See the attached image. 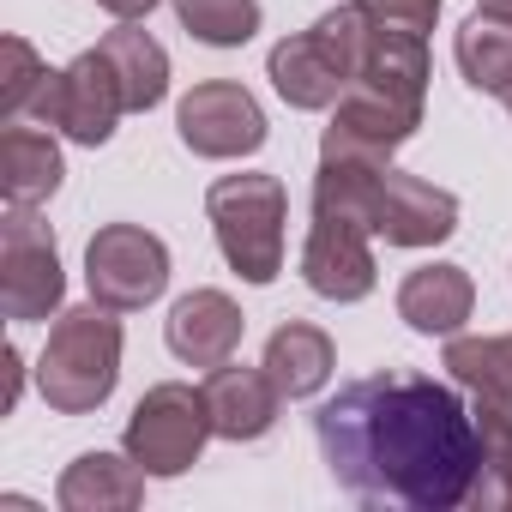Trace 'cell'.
<instances>
[{
  "label": "cell",
  "mask_w": 512,
  "mask_h": 512,
  "mask_svg": "<svg viewBox=\"0 0 512 512\" xmlns=\"http://www.w3.org/2000/svg\"><path fill=\"white\" fill-rule=\"evenodd\" d=\"M314 440L332 482L362 506L458 512L476 482V404L458 380L380 368L314 410Z\"/></svg>",
  "instance_id": "cell-1"
},
{
  "label": "cell",
  "mask_w": 512,
  "mask_h": 512,
  "mask_svg": "<svg viewBox=\"0 0 512 512\" xmlns=\"http://www.w3.org/2000/svg\"><path fill=\"white\" fill-rule=\"evenodd\" d=\"M314 205L368 223L386 247H440L458 235V193L368 157H320Z\"/></svg>",
  "instance_id": "cell-2"
},
{
  "label": "cell",
  "mask_w": 512,
  "mask_h": 512,
  "mask_svg": "<svg viewBox=\"0 0 512 512\" xmlns=\"http://www.w3.org/2000/svg\"><path fill=\"white\" fill-rule=\"evenodd\" d=\"M121 320L115 308L103 302H85V308H67L55 314L49 326V344L37 356V386L49 398V410L61 416H91L115 398V380H121Z\"/></svg>",
  "instance_id": "cell-3"
},
{
  "label": "cell",
  "mask_w": 512,
  "mask_h": 512,
  "mask_svg": "<svg viewBox=\"0 0 512 512\" xmlns=\"http://www.w3.org/2000/svg\"><path fill=\"white\" fill-rule=\"evenodd\" d=\"M205 217L217 235V253L229 260V272L241 284H272L284 272V217H290V193L278 175H223L205 193Z\"/></svg>",
  "instance_id": "cell-4"
},
{
  "label": "cell",
  "mask_w": 512,
  "mask_h": 512,
  "mask_svg": "<svg viewBox=\"0 0 512 512\" xmlns=\"http://www.w3.org/2000/svg\"><path fill=\"white\" fill-rule=\"evenodd\" d=\"M211 434H217V428H211L205 386L163 380V386H151V392L133 404L121 446L133 452V464H139L145 476H163V482H169V476H187V470L199 464V452H205Z\"/></svg>",
  "instance_id": "cell-5"
},
{
  "label": "cell",
  "mask_w": 512,
  "mask_h": 512,
  "mask_svg": "<svg viewBox=\"0 0 512 512\" xmlns=\"http://www.w3.org/2000/svg\"><path fill=\"white\" fill-rule=\"evenodd\" d=\"M67 272H61V247L55 229L37 217V205H7L0 217V314L13 326L61 314Z\"/></svg>",
  "instance_id": "cell-6"
},
{
  "label": "cell",
  "mask_w": 512,
  "mask_h": 512,
  "mask_svg": "<svg viewBox=\"0 0 512 512\" xmlns=\"http://www.w3.org/2000/svg\"><path fill=\"white\" fill-rule=\"evenodd\" d=\"M127 115V97H121V79H115V67H109V55L103 49H85V55H73L61 73L49 67V79H43V91H37V103H31V115L25 121H37V127H55V133H67L73 145H109L115 139V121Z\"/></svg>",
  "instance_id": "cell-7"
},
{
  "label": "cell",
  "mask_w": 512,
  "mask_h": 512,
  "mask_svg": "<svg viewBox=\"0 0 512 512\" xmlns=\"http://www.w3.org/2000/svg\"><path fill=\"white\" fill-rule=\"evenodd\" d=\"M85 284L91 302L115 308V314H139L169 290V247L163 235L139 229V223H103L85 241Z\"/></svg>",
  "instance_id": "cell-8"
},
{
  "label": "cell",
  "mask_w": 512,
  "mask_h": 512,
  "mask_svg": "<svg viewBox=\"0 0 512 512\" xmlns=\"http://www.w3.org/2000/svg\"><path fill=\"white\" fill-rule=\"evenodd\" d=\"M175 133L193 157H211V163H229V157H253L266 145V109L253 103L247 85L235 79H205L181 97L175 109Z\"/></svg>",
  "instance_id": "cell-9"
},
{
  "label": "cell",
  "mask_w": 512,
  "mask_h": 512,
  "mask_svg": "<svg viewBox=\"0 0 512 512\" xmlns=\"http://www.w3.org/2000/svg\"><path fill=\"white\" fill-rule=\"evenodd\" d=\"M302 284L338 308L350 302H368L374 284H380V266H374V229L344 217V211H320L314 205V223H308V241H302Z\"/></svg>",
  "instance_id": "cell-10"
},
{
  "label": "cell",
  "mask_w": 512,
  "mask_h": 512,
  "mask_svg": "<svg viewBox=\"0 0 512 512\" xmlns=\"http://www.w3.org/2000/svg\"><path fill=\"white\" fill-rule=\"evenodd\" d=\"M205 404H211V428H217V440H266L272 428H278V404H284V392H278V380L266 374V362L260 368H247V362H217L211 374H205Z\"/></svg>",
  "instance_id": "cell-11"
},
{
  "label": "cell",
  "mask_w": 512,
  "mask_h": 512,
  "mask_svg": "<svg viewBox=\"0 0 512 512\" xmlns=\"http://www.w3.org/2000/svg\"><path fill=\"white\" fill-rule=\"evenodd\" d=\"M241 332H247V320H241V308H235L223 290H187V296L169 308V320H163L169 356L187 362V368H217V362H229V356L241 350Z\"/></svg>",
  "instance_id": "cell-12"
},
{
  "label": "cell",
  "mask_w": 512,
  "mask_h": 512,
  "mask_svg": "<svg viewBox=\"0 0 512 512\" xmlns=\"http://www.w3.org/2000/svg\"><path fill=\"white\" fill-rule=\"evenodd\" d=\"M476 314V284L464 266H416L404 284H398V320L422 338H458L464 320Z\"/></svg>",
  "instance_id": "cell-13"
},
{
  "label": "cell",
  "mask_w": 512,
  "mask_h": 512,
  "mask_svg": "<svg viewBox=\"0 0 512 512\" xmlns=\"http://www.w3.org/2000/svg\"><path fill=\"white\" fill-rule=\"evenodd\" d=\"M145 500V470L133 464V452H79L61 482H55V506L61 512H133Z\"/></svg>",
  "instance_id": "cell-14"
},
{
  "label": "cell",
  "mask_w": 512,
  "mask_h": 512,
  "mask_svg": "<svg viewBox=\"0 0 512 512\" xmlns=\"http://www.w3.org/2000/svg\"><path fill=\"white\" fill-rule=\"evenodd\" d=\"M266 79H272V91H278L290 109H308V115L332 109V103L344 97V85H350V73L332 61V49H326L314 31L284 37V43L266 55Z\"/></svg>",
  "instance_id": "cell-15"
},
{
  "label": "cell",
  "mask_w": 512,
  "mask_h": 512,
  "mask_svg": "<svg viewBox=\"0 0 512 512\" xmlns=\"http://www.w3.org/2000/svg\"><path fill=\"white\" fill-rule=\"evenodd\" d=\"M61 145L37 127V121H7L0 133V187H7V205H43L61 193Z\"/></svg>",
  "instance_id": "cell-16"
},
{
  "label": "cell",
  "mask_w": 512,
  "mask_h": 512,
  "mask_svg": "<svg viewBox=\"0 0 512 512\" xmlns=\"http://www.w3.org/2000/svg\"><path fill=\"white\" fill-rule=\"evenodd\" d=\"M97 49L109 55V67H115V79H121L127 115H145V109H157V103L169 97V49H163L151 31H139V19H121Z\"/></svg>",
  "instance_id": "cell-17"
},
{
  "label": "cell",
  "mask_w": 512,
  "mask_h": 512,
  "mask_svg": "<svg viewBox=\"0 0 512 512\" xmlns=\"http://www.w3.org/2000/svg\"><path fill=\"white\" fill-rule=\"evenodd\" d=\"M260 362H266V374L278 380L284 398H320L326 380H332V368H338V350H332V338L320 326L290 320V326H278L266 338V356Z\"/></svg>",
  "instance_id": "cell-18"
},
{
  "label": "cell",
  "mask_w": 512,
  "mask_h": 512,
  "mask_svg": "<svg viewBox=\"0 0 512 512\" xmlns=\"http://www.w3.org/2000/svg\"><path fill=\"white\" fill-rule=\"evenodd\" d=\"M476 512H512V410L476 398V482H470Z\"/></svg>",
  "instance_id": "cell-19"
},
{
  "label": "cell",
  "mask_w": 512,
  "mask_h": 512,
  "mask_svg": "<svg viewBox=\"0 0 512 512\" xmlns=\"http://www.w3.org/2000/svg\"><path fill=\"white\" fill-rule=\"evenodd\" d=\"M440 368L470 398H488V404L512 410V332H494V338H446Z\"/></svg>",
  "instance_id": "cell-20"
},
{
  "label": "cell",
  "mask_w": 512,
  "mask_h": 512,
  "mask_svg": "<svg viewBox=\"0 0 512 512\" xmlns=\"http://www.w3.org/2000/svg\"><path fill=\"white\" fill-rule=\"evenodd\" d=\"M452 61L464 73V85H476L488 97H506V85H512V25H494V19L470 13L452 37Z\"/></svg>",
  "instance_id": "cell-21"
},
{
  "label": "cell",
  "mask_w": 512,
  "mask_h": 512,
  "mask_svg": "<svg viewBox=\"0 0 512 512\" xmlns=\"http://www.w3.org/2000/svg\"><path fill=\"white\" fill-rule=\"evenodd\" d=\"M175 19L205 49H241V43H253L266 7L260 0H175Z\"/></svg>",
  "instance_id": "cell-22"
},
{
  "label": "cell",
  "mask_w": 512,
  "mask_h": 512,
  "mask_svg": "<svg viewBox=\"0 0 512 512\" xmlns=\"http://www.w3.org/2000/svg\"><path fill=\"white\" fill-rule=\"evenodd\" d=\"M0 55H7V73H0V121H25L37 91H43V79H49V61L25 37H7Z\"/></svg>",
  "instance_id": "cell-23"
},
{
  "label": "cell",
  "mask_w": 512,
  "mask_h": 512,
  "mask_svg": "<svg viewBox=\"0 0 512 512\" xmlns=\"http://www.w3.org/2000/svg\"><path fill=\"white\" fill-rule=\"evenodd\" d=\"M362 13H368L374 25H392V31H416V37H428L434 19H440V0H362Z\"/></svg>",
  "instance_id": "cell-24"
},
{
  "label": "cell",
  "mask_w": 512,
  "mask_h": 512,
  "mask_svg": "<svg viewBox=\"0 0 512 512\" xmlns=\"http://www.w3.org/2000/svg\"><path fill=\"white\" fill-rule=\"evenodd\" d=\"M103 13H115V19H151V7L157 0H97Z\"/></svg>",
  "instance_id": "cell-25"
},
{
  "label": "cell",
  "mask_w": 512,
  "mask_h": 512,
  "mask_svg": "<svg viewBox=\"0 0 512 512\" xmlns=\"http://www.w3.org/2000/svg\"><path fill=\"white\" fill-rule=\"evenodd\" d=\"M476 13L494 19V25H512V0H476Z\"/></svg>",
  "instance_id": "cell-26"
},
{
  "label": "cell",
  "mask_w": 512,
  "mask_h": 512,
  "mask_svg": "<svg viewBox=\"0 0 512 512\" xmlns=\"http://www.w3.org/2000/svg\"><path fill=\"white\" fill-rule=\"evenodd\" d=\"M500 103H506V115H512V85H506V97H500Z\"/></svg>",
  "instance_id": "cell-27"
}]
</instances>
